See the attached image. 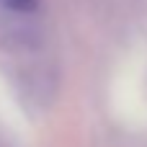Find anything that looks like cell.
I'll return each instance as SVG.
<instances>
[{"mask_svg": "<svg viewBox=\"0 0 147 147\" xmlns=\"http://www.w3.org/2000/svg\"><path fill=\"white\" fill-rule=\"evenodd\" d=\"M3 8H10L16 13H31L39 8V0H0Z\"/></svg>", "mask_w": 147, "mask_h": 147, "instance_id": "cell-1", "label": "cell"}]
</instances>
